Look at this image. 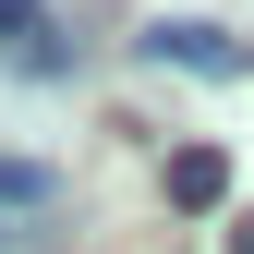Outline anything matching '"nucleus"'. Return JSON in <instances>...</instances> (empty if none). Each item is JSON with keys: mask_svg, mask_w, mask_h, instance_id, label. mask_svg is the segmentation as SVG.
Instances as JSON below:
<instances>
[{"mask_svg": "<svg viewBox=\"0 0 254 254\" xmlns=\"http://www.w3.org/2000/svg\"><path fill=\"white\" fill-rule=\"evenodd\" d=\"M145 61H170V73H242L254 49H230V24H145Z\"/></svg>", "mask_w": 254, "mask_h": 254, "instance_id": "nucleus-1", "label": "nucleus"}, {"mask_svg": "<svg viewBox=\"0 0 254 254\" xmlns=\"http://www.w3.org/2000/svg\"><path fill=\"white\" fill-rule=\"evenodd\" d=\"M49 206H61V182L0 157V254H24V242H37V218H49Z\"/></svg>", "mask_w": 254, "mask_h": 254, "instance_id": "nucleus-2", "label": "nucleus"}, {"mask_svg": "<svg viewBox=\"0 0 254 254\" xmlns=\"http://www.w3.org/2000/svg\"><path fill=\"white\" fill-rule=\"evenodd\" d=\"M170 206H194V218L230 206V157H218V145H182V157H170Z\"/></svg>", "mask_w": 254, "mask_h": 254, "instance_id": "nucleus-3", "label": "nucleus"}, {"mask_svg": "<svg viewBox=\"0 0 254 254\" xmlns=\"http://www.w3.org/2000/svg\"><path fill=\"white\" fill-rule=\"evenodd\" d=\"M0 37H12V61H24V73H49V0H0Z\"/></svg>", "mask_w": 254, "mask_h": 254, "instance_id": "nucleus-4", "label": "nucleus"}, {"mask_svg": "<svg viewBox=\"0 0 254 254\" xmlns=\"http://www.w3.org/2000/svg\"><path fill=\"white\" fill-rule=\"evenodd\" d=\"M230 254H254V218H242V230H230Z\"/></svg>", "mask_w": 254, "mask_h": 254, "instance_id": "nucleus-5", "label": "nucleus"}]
</instances>
